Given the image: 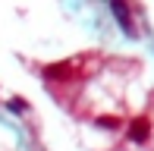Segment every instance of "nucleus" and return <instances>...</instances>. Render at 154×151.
<instances>
[{"instance_id": "obj_1", "label": "nucleus", "mask_w": 154, "mask_h": 151, "mask_svg": "<svg viewBox=\"0 0 154 151\" xmlns=\"http://www.w3.org/2000/svg\"><path fill=\"white\" fill-rule=\"evenodd\" d=\"M148 132H151V123L145 120V116H138V120L129 126V139H132V142H145V139H148Z\"/></svg>"}, {"instance_id": "obj_2", "label": "nucleus", "mask_w": 154, "mask_h": 151, "mask_svg": "<svg viewBox=\"0 0 154 151\" xmlns=\"http://www.w3.org/2000/svg\"><path fill=\"white\" fill-rule=\"evenodd\" d=\"M110 10H113V16L123 22V29L132 35V32H135V25H132V19H129V6H126V3H110Z\"/></svg>"}, {"instance_id": "obj_3", "label": "nucleus", "mask_w": 154, "mask_h": 151, "mask_svg": "<svg viewBox=\"0 0 154 151\" xmlns=\"http://www.w3.org/2000/svg\"><path fill=\"white\" fill-rule=\"evenodd\" d=\"M97 126H104V129H116V126H120V120H116V116H97Z\"/></svg>"}, {"instance_id": "obj_4", "label": "nucleus", "mask_w": 154, "mask_h": 151, "mask_svg": "<svg viewBox=\"0 0 154 151\" xmlns=\"http://www.w3.org/2000/svg\"><path fill=\"white\" fill-rule=\"evenodd\" d=\"M6 107H13V113H25V101H22V98H13Z\"/></svg>"}]
</instances>
